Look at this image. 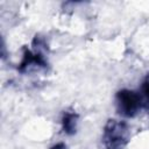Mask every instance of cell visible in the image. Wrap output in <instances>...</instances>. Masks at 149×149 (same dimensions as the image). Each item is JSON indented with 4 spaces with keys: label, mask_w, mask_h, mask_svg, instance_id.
Wrapping results in <instances>:
<instances>
[{
    "label": "cell",
    "mask_w": 149,
    "mask_h": 149,
    "mask_svg": "<svg viewBox=\"0 0 149 149\" xmlns=\"http://www.w3.org/2000/svg\"><path fill=\"white\" fill-rule=\"evenodd\" d=\"M118 100V111L120 114L125 116H133L137 113L140 107L143 105L140 94L128 91V90H122L118 93L116 95Z\"/></svg>",
    "instance_id": "obj_1"
},
{
    "label": "cell",
    "mask_w": 149,
    "mask_h": 149,
    "mask_svg": "<svg viewBox=\"0 0 149 149\" xmlns=\"http://www.w3.org/2000/svg\"><path fill=\"white\" fill-rule=\"evenodd\" d=\"M125 125L121 122L109 121L105 129V144L107 149H123L126 144Z\"/></svg>",
    "instance_id": "obj_2"
},
{
    "label": "cell",
    "mask_w": 149,
    "mask_h": 149,
    "mask_svg": "<svg viewBox=\"0 0 149 149\" xmlns=\"http://www.w3.org/2000/svg\"><path fill=\"white\" fill-rule=\"evenodd\" d=\"M77 115L74 113H66L63 118V128L68 134H73L76 132Z\"/></svg>",
    "instance_id": "obj_3"
},
{
    "label": "cell",
    "mask_w": 149,
    "mask_h": 149,
    "mask_svg": "<svg viewBox=\"0 0 149 149\" xmlns=\"http://www.w3.org/2000/svg\"><path fill=\"white\" fill-rule=\"evenodd\" d=\"M64 148V144H62V143H59V144H57V146H55V147H52L51 149H63Z\"/></svg>",
    "instance_id": "obj_4"
}]
</instances>
